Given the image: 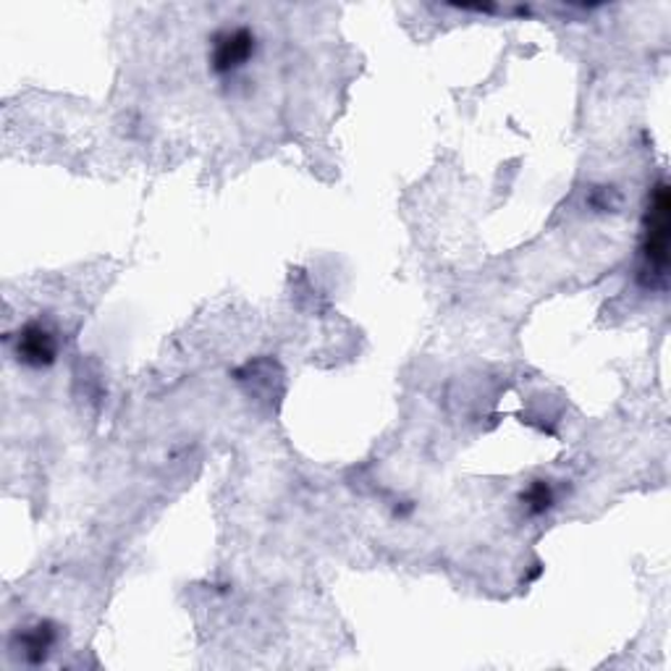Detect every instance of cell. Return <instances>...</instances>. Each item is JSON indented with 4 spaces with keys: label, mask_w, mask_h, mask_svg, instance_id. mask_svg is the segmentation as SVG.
Returning a JSON list of instances; mask_svg holds the SVG:
<instances>
[{
    "label": "cell",
    "mask_w": 671,
    "mask_h": 671,
    "mask_svg": "<svg viewBox=\"0 0 671 671\" xmlns=\"http://www.w3.org/2000/svg\"><path fill=\"white\" fill-rule=\"evenodd\" d=\"M671 203H669V184L658 181L650 194L648 212H645V240L643 257L645 266L654 279L663 281L669 271V236H671Z\"/></svg>",
    "instance_id": "cell-1"
},
{
    "label": "cell",
    "mask_w": 671,
    "mask_h": 671,
    "mask_svg": "<svg viewBox=\"0 0 671 671\" xmlns=\"http://www.w3.org/2000/svg\"><path fill=\"white\" fill-rule=\"evenodd\" d=\"M255 55V35L247 27H234L223 29L221 35H216L210 50V66L212 72L221 74H236L240 68L247 66V61Z\"/></svg>",
    "instance_id": "cell-2"
},
{
    "label": "cell",
    "mask_w": 671,
    "mask_h": 671,
    "mask_svg": "<svg viewBox=\"0 0 671 671\" xmlns=\"http://www.w3.org/2000/svg\"><path fill=\"white\" fill-rule=\"evenodd\" d=\"M18 354L29 365H50L55 360V338L46 325L29 323L18 336Z\"/></svg>",
    "instance_id": "cell-3"
},
{
    "label": "cell",
    "mask_w": 671,
    "mask_h": 671,
    "mask_svg": "<svg viewBox=\"0 0 671 671\" xmlns=\"http://www.w3.org/2000/svg\"><path fill=\"white\" fill-rule=\"evenodd\" d=\"M528 506L532 512H543L551 506V488L545 482H535L528 491Z\"/></svg>",
    "instance_id": "cell-4"
}]
</instances>
